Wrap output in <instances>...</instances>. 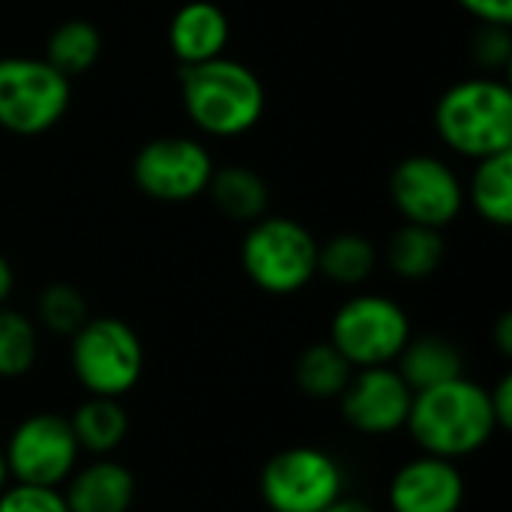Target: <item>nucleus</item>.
Returning a JSON list of instances; mask_svg holds the SVG:
<instances>
[{
    "mask_svg": "<svg viewBox=\"0 0 512 512\" xmlns=\"http://www.w3.org/2000/svg\"><path fill=\"white\" fill-rule=\"evenodd\" d=\"M405 429L420 453L459 462L480 453L495 438L498 423L489 405V390L462 375L414 393Z\"/></svg>",
    "mask_w": 512,
    "mask_h": 512,
    "instance_id": "obj_1",
    "label": "nucleus"
},
{
    "mask_svg": "<svg viewBox=\"0 0 512 512\" xmlns=\"http://www.w3.org/2000/svg\"><path fill=\"white\" fill-rule=\"evenodd\" d=\"M180 93L186 117L213 138H237L258 126L267 96L261 78L240 60L213 57L180 66Z\"/></svg>",
    "mask_w": 512,
    "mask_h": 512,
    "instance_id": "obj_2",
    "label": "nucleus"
},
{
    "mask_svg": "<svg viewBox=\"0 0 512 512\" xmlns=\"http://www.w3.org/2000/svg\"><path fill=\"white\" fill-rule=\"evenodd\" d=\"M441 141L465 156L486 159L512 150V90L495 75L465 78L447 87L435 105Z\"/></svg>",
    "mask_w": 512,
    "mask_h": 512,
    "instance_id": "obj_3",
    "label": "nucleus"
},
{
    "mask_svg": "<svg viewBox=\"0 0 512 512\" xmlns=\"http://www.w3.org/2000/svg\"><path fill=\"white\" fill-rule=\"evenodd\" d=\"M240 264L255 288L288 297L318 276V240L297 219L267 213L249 225L240 243Z\"/></svg>",
    "mask_w": 512,
    "mask_h": 512,
    "instance_id": "obj_4",
    "label": "nucleus"
},
{
    "mask_svg": "<svg viewBox=\"0 0 512 512\" xmlns=\"http://www.w3.org/2000/svg\"><path fill=\"white\" fill-rule=\"evenodd\" d=\"M69 366L90 396L120 399L132 393L144 375L141 336L123 318H87L69 339Z\"/></svg>",
    "mask_w": 512,
    "mask_h": 512,
    "instance_id": "obj_5",
    "label": "nucleus"
},
{
    "mask_svg": "<svg viewBox=\"0 0 512 512\" xmlns=\"http://www.w3.org/2000/svg\"><path fill=\"white\" fill-rule=\"evenodd\" d=\"M258 492L270 512H321L345 495V468L321 447H285L264 462Z\"/></svg>",
    "mask_w": 512,
    "mask_h": 512,
    "instance_id": "obj_6",
    "label": "nucleus"
},
{
    "mask_svg": "<svg viewBox=\"0 0 512 512\" xmlns=\"http://www.w3.org/2000/svg\"><path fill=\"white\" fill-rule=\"evenodd\" d=\"M408 339V312L384 294H357L345 300L330 321V342L354 369L393 366Z\"/></svg>",
    "mask_w": 512,
    "mask_h": 512,
    "instance_id": "obj_7",
    "label": "nucleus"
},
{
    "mask_svg": "<svg viewBox=\"0 0 512 512\" xmlns=\"http://www.w3.org/2000/svg\"><path fill=\"white\" fill-rule=\"evenodd\" d=\"M72 84L45 57H0V129L42 135L69 108Z\"/></svg>",
    "mask_w": 512,
    "mask_h": 512,
    "instance_id": "obj_8",
    "label": "nucleus"
},
{
    "mask_svg": "<svg viewBox=\"0 0 512 512\" xmlns=\"http://www.w3.org/2000/svg\"><path fill=\"white\" fill-rule=\"evenodd\" d=\"M3 456L12 483L60 489L78 468L81 447L69 417L57 411H36L9 432Z\"/></svg>",
    "mask_w": 512,
    "mask_h": 512,
    "instance_id": "obj_9",
    "label": "nucleus"
},
{
    "mask_svg": "<svg viewBox=\"0 0 512 512\" xmlns=\"http://www.w3.org/2000/svg\"><path fill=\"white\" fill-rule=\"evenodd\" d=\"M213 168V156L198 138L162 135L135 153L132 180L153 201L186 204L207 192Z\"/></svg>",
    "mask_w": 512,
    "mask_h": 512,
    "instance_id": "obj_10",
    "label": "nucleus"
},
{
    "mask_svg": "<svg viewBox=\"0 0 512 512\" xmlns=\"http://www.w3.org/2000/svg\"><path fill=\"white\" fill-rule=\"evenodd\" d=\"M390 198L405 222L441 231L462 213L465 186L444 159L417 153L393 168Z\"/></svg>",
    "mask_w": 512,
    "mask_h": 512,
    "instance_id": "obj_11",
    "label": "nucleus"
},
{
    "mask_svg": "<svg viewBox=\"0 0 512 512\" xmlns=\"http://www.w3.org/2000/svg\"><path fill=\"white\" fill-rule=\"evenodd\" d=\"M414 405V390L405 384L396 366L354 369L348 387L339 396V411L345 423L372 438L402 432Z\"/></svg>",
    "mask_w": 512,
    "mask_h": 512,
    "instance_id": "obj_12",
    "label": "nucleus"
},
{
    "mask_svg": "<svg viewBox=\"0 0 512 512\" xmlns=\"http://www.w3.org/2000/svg\"><path fill=\"white\" fill-rule=\"evenodd\" d=\"M468 486L456 462L420 453L408 459L390 480V510L393 512H459Z\"/></svg>",
    "mask_w": 512,
    "mask_h": 512,
    "instance_id": "obj_13",
    "label": "nucleus"
},
{
    "mask_svg": "<svg viewBox=\"0 0 512 512\" xmlns=\"http://www.w3.org/2000/svg\"><path fill=\"white\" fill-rule=\"evenodd\" d=\"M135 495V474L111 456H96L90 465L75 468L63 489L69 512H129Z\"/></svg>",
    "mask_w": 512,
    "mask_h": 512,
    "instance_id": "obj_14",
    "label": "nucleus"
},
{
    "mask_svg": "<svg viewBox=\"0 0 512 512\" xmlns=\"http://www.w3.org/2000/svg\"><path fill=\"white\" fill-rule=\"evenodd\" d=\"M228 39H231V21L225 9L213 0H189L171 15L168 48L180 60V66L222 57Z\"/></svg>",
    "mask_w": 512,
    "mask_h": 512,
    "instance_id": "obj_15",
    "label": "nucleus"
},
{
    "mask_svg": "<svg viewBox=\"0 0 512 512\" xmlns=\"http://www.w3.org/2000/svg\"><path fill=\"white\" fill-rule=\"evenodd\" d=\"M396 369L405 378V384L420 393L438 384H447L453 378L465 375V357L462 351L438 333L426 336H411L402 354L396 357Z\"/></svg>",
    "mask_w": 512,
    "mask_h": 512,
    "instance_id": "obj_16",
    "label": "nucleus"
},
{
    "mask_svg": "<svg viewBox=\"0 0 512 512\" xmlns=\"http://www.w3.org/2000/svg\"><path fill=\"white\" fill-rule=\"evenodd\" d=\"M69 426L75 432L81 453H90L93 459L111 456L123 447V441L129 435V411L123 408L120 399L90 396L72 411Z\"/></svg>",
    "mask_w": 512,
    "mask_h": 512,
    "instance_id": "obj_17",
    "label": "nucleus"
},
{
    "mask_svg": "<svg viewBox=\"0 0 512 512\" xmlns=\"http://www.w3.org/2000/svg\"><path fill=\"white\" fill-rule=\"evenodd\" d=\"M207 195L213 198L219 213H225L234 222H246V225L267 216V207H270V189H267L264 177L258 171H252L249 165L213 168Z\"/></svg>",
    "mask_w": 512,
    "mask_h": 512,
    "instance_id": "obj_18",
    "label": "nucleus"
},
{
    "mask_svg": "<svg viewBox=\"0 0 512 512\" xmlns=\"http://www.w3.org/2000/svg\"><path fill=\"white\" fill-rule=\"evenodd\" d=\"M444 255H447L444 234L438 228H426V225L405 222L387 243L390 270L408 282L429 279L444 264Z\"/></svg>",
    "mask_w": 512,
    "mask_h": 512,
    "instance_id": "obj_19",
    "label": "nucleus"
},
{
    "mask_svg": "<svg viewBox=\"0 0 512 512\" xmlns=\"http://www.w3.org/2000/svg\"><path fill=\"white\" fill-rule=\"evenodd\" d=\"M468 201L477 210L480 219L498 228L512 225V150L477 159L471 183H468Z\"/></svg>",
    "mask_w": 512,
    "mask_h": 512,
    "instance_id": "obj_20",
    "label": "nucleus"
},
{
    "mask_svg": "<svg viewBox=\"0 0 512 512\" xmlns=\"http://www.w3.org/2000/svg\"><path fill=\"white\" fill-rule=\"evenodd\" d=\"M351 375H354V366L333 348L330 339L306 345L294 363V381L300 393L318 402L339 399Z\"/></svg>",
    "mask_w": 512,
    "mask_h": 512,
    "instance_id": "obj_21",
    "label": "nucleus"
},
{
    "mask_svg": "<svg viewBox=\"0 0 512 512\" xmlns=\"http://www.w3.org/2000/svg\"><path fill=\"white\" fill-rule=\"evenodd\" d=\"M378 264V252L369 243V237L357 231H342L333 234L324 246L318 243V273L342 288H357L363 285Z\"/></svg>",
    "mask_w": 512,
    "mask_h": 512,
    "instance_id": "obj_22",
    "label": "nucleus"
},
{
    "mask_svg": "<svg viewBox=\"0 0 512 512\" xmlns=\"http://www.w3.org/2000/svg\"><path fill=\"white\" fill-rule=\"evenodd\" d=\"M102 54V33L96 30V24L84 21V18H69L63 24H57L48 36L45 45V60L63 72L69 81L75 75H84L96 66Z\"/></svg>",
    "mask_w": 512,
    "mask_h": 512,
    "instance_id": "obj_23",
    "label": "nucleus"
},
{
    "mask_svg": "<svg viewBox=\"0 0 512 512\" xmlns=\"http://www.w3.org/2000/svg\"><path fill=\"white\" fill-rule=\"evenodd\" d=\"M39 357V327L30 315L0 306V378H24Z\"/></svg>",
    "mask_w": 512,
    "mask_h": 512,
    "instance_id": "obj_24",
    "label": "nucleus"
},
{
    "mask_svg": "<svg viewBox=\"0 0 512 512\" xmlns=\"http://www.w3.org/2000/svg\"><path fill=\"white\" fill-rule=\"evenodd\" d=\"M90 318L87 300L75 285L66 282H51L42 288V294L36 297V321L54 333V336H66L72 339L81 324Z\"/></svg>",
    "mask_w": 512,
    "mask_h": 512,
    "instance_id": "obj_25",
    "label": "nucleus"
},
{
    "mask_svg": "<svg viewBox=\"0 0 512 512\" xmlns=\"http://www.w3.org/2000/svg\"><path fill=\"white\" fill-rule=\"evenodd\" d=\"M471 57L486 75L507 69L512 60L510 24H480L471 36Z\"/></svg>",
    "mask_w": 512,
    "mask_h": 512,
    "instance_id": "obj_26",
    "label": "nucleus"
},
{
    "mask_svg": "<svg viewBox=\"0 0 512 512\" xmlns=\"http://www.w3.org/2000/svg\"><path fill=\"white\" fill-rule=\"evenodd\" d=\"M0 512H69L60 489L9 483L0 492Z\"/></svg>",
    "mask_w": 512,
    "mask_h": 512,
    "instance_id": "obj_27",
    "label": "nucleus"
},
{
    "mask_svg": "<svg viewBox=\"0 0 512 512\" xmlns=\"http://www.w3.org/2000/svg\"><path fill=\"white\" fill-rule=\"evenodd\" d=\"M480 24H510L512 0H456Z\"/></svg>",
    "mask_w": 512,
    "mask_h": 512,
    "instance_id": "obj_28",
    "label": "nucleus"
},
{
    "mask_svg": "<svg viewBox=\"0 0 512 512\" xmlns=\"http://www.w3.org/2000/svg\"><path fill=\"white\" fill-rule=\"evenodd\" d=\"M489 405L498 423V432H507L512 426V378L504 375L492 390H489Z\"/></svg>",
    "mask_w": 512,
    "mask_h": 512,
    "instance_id": "obj_29",
    "label": "nucleus"
},
{
    "mask_svg": "<svg viewBox=\"0 0 512 512\" xmlns=\"http://www.w3.org/2000/svg\"><path fill=\"white\" fill-rule=\"evenodd\" d=\"M495 345H498V351H501L504 357H510L512 354V315L510 312H504V315L498 318V324H495Z\"/></svg>",
    "mask_w": 512,
    "mask_h": 512,
    "instance_id": "obj_30",
    "label": "nucleus"
},
{
    "mask_svg": "<svg viewBox=\"0 0 512 512\" xmlns=\"http://www.w3.org/2000/svg\"><path fill=\"white\" fill-rule=\"evenodd\" d=\"M12 288H15V270H12V264L6 261V255L0 252V306H6Z\"/></svg>",
    "mask_w": 512,
    "mask_h": 512,
    "instance_id": "obj_31",
    "label": "nucleus"
},
{
    "mask_svg": "<svg viewBox=\"0 0 512 512\" xmlns=\"http://www.w3.org/2000/svg\"><path fill=\"white\" fill-rule=\"evenodd\" d=\"M321 512H375V507H369L366 501H360V498H348V495H342V498H336L330 507H324Z\"/></svg>",
    "mask_w": 512,
    "mask_h": 512,
    "instance_id": "obj_32",
    "label": "nucleus"
},
{
    "mask_svg": "<svg viewBox=\"0 0 512 512\" xmlns=\"http://www.w3.org/2000/svg\"><path fill=\"white\" fill-rule=\"evenodd\" d=\"M12 480H9V468H6V456H3V447H0V492L9 486Z\"/></svg>",
    "mask_w": 512,
    "mask_h": 512,
    "instance_id": "obj_33",
    "label": "nucleus"
}]
</instances>
